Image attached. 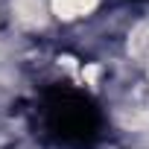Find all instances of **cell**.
<instances>
[{
  "mask_svg": "<svg viewBox=\"0 0 149 149\" xmlns=\"http://www.w3.org/2000/svg\"><path fill=\"white\" fill-rule=\"evenodd\" d=\"M100 3L102 0H50V12H53V21L79 24V21L91 18L100 9Z\"/></svg>",
  "mask_w": 149,
  "mask_h": 149,
  "instance_id": "obj_1",
  "label": "cell"
}]
</instances>
